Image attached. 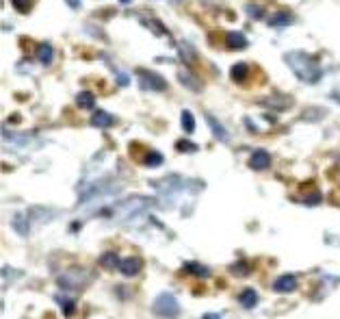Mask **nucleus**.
<instances>
[{
  "instance_id": "nucleus-24",
  "label": "nucleus",
  "mask_w": 340,
  "mask_h": 319,
  "mask_svg": "<svg viewBox=\"0 0 340 319\" xmlns=\"http://www.w3.org/2000/svg\"><path fill=\"white\" fill-rule=\"evenodd\" d=\"M182 128H184V132H193L195 130V119H193V115H191L189 111H182Z\"/></svg>"
},
{
  "instance_id": "nucleus-20",
  "label": "nucleus",
  "mask_w": 340,
  "mask_h": 319,
  "mask_svg": "<svg viewBox=\"0 0 340 319\" xmlns=\"http://www.w3.org/2000/svg\"><path fill=\"white\" fill-rule=\"evenodd\" d=\"M269 24L271 26H286V24H293V15L288 11H279V13L269 17Z\"/></svg>"
},
{
  "instance_id": "nucleus-1",
  "label": "nucleus",
  "mask_w": 340,
  "mask_h": 319,
  "mask_svg": "<svg viewBox=\"0 0 340 319\" xmlns=\"http://www.w3.org/2000/svg\"><path fill=\"white\" fill-rule=\"evenodd\" d=\"M284 61L290 65V70H293L303 83H310V85H312V83L321 81V68H319V63L314 61V59L310 57V55H306V52H301V50L286 52Z\"/></svg>"
},
{
  "instance_id": "nucleus-8",
  "label": "nucleus",
  "mask_w": 340,
  "mask_h": 319,
  "mask_svg": "<svg viewBox=\"0 0 340 319\" xmlns=\"http://www.w3.org/2000/svg\"><path fill=\"white\" fill-rule=\"evenodd\" d=\"M295 289H297V278L293 274H284L273 282V291H277V293H290V291H295Z\"/></svg>"
},
{
  "instance_id": "nucleus-14",
  "label": "nucleus",
  "mask_w": 340,
  "mask_h": 319,
  "mask_svg": "<svg viewBox=\"0 0 340 319\" xmlns=\"http://www.w3.org/2000/svg\"><path fill=\"white\" fill-rule=\"evenodd\" d=\"M178 81H180L182 85H187L189 89H193V92H202V83L198 81V78L191 76V72H187V70L178 72Z\"/></svg>"
},
{
  "instance_id": "nucleus-15",
  "label": "nucleus",
  "mask_w": 340,
  "mask_h": 319,
  "mask_svg": "<svg viewBox=\"0 0 340 319\" xmlns=\"http://www.w3.org/2000/svg\"><path fill=\"white\" fill-rule=\"evenodd\" d=\"M206 119H208V126H210V130L214 132V137H217L219 141H228V139H230V137H228V130H225L223 126L219 124L212 115H206Z\"/></svg>"
},
{
  "instance_id": "nucleus-19",
  "label": "nucleus",
  "mask_w": 340,
  "mask_h": 319,
  "mask_svg": "<svg viewBox=\"0 0 340 319\" xmlns=\"http://www.w3.org/2000/svg\"><path fill=\"white\" fill-rule=\"evenodd\" d=\"M119 263H122V261L117 258L115 252H106V254L100 256V265H102L104 269H109V272H111V269H115V267H119Z\"/></svg>"
},
{
  "instance_id": "nucleus-23",
  "label": "nucleus",
  "mask_w": 340,
  "mask_h": 319,
  "mask_svg": "<svg viewBox=\"0 0 340 319\" xmlns=\"http://www.w3.org/2000/svg\"><path fill=\"white\" fill-rule=\"evenodd\" d=\"M163 154L160 152H147V156H143V163L150 165V167H158L160 163H163Z\"/></svg>"
},
{
  "instance_id": "nucleus-25",
  "label": "nucleus",
  "mask_w": 340,
  "mask_h": 319,
  "mask_svg": "<svg viewBox=\"0 0 340 319\" xmlns=\"http://www.w3.org/2000/svg\"><path fill=\"white\" fill-rule=\"evenodd\" d=\"M11 4H13L15 11H20V13H28V11L33 9V0H11Z\"/></svg>"
},
{
  "instance_id": "nucleus-2",
  "label": "nucleus",
  "mask_w": 340,
  "mask_h": 319,
  "mask_svg": "<svg viewBox=\"0 0 340 319\" xmlns=\"http://www.w3.org/2000/svg\"><path fill=\"white\" fill-rule=\"evenodd\" d=\"M154 200L152 198H141V196H130L126 202L117 204V207H113L109 211V215H113L117 221H133L135 217H139L143 213V207H152Z\"/></svg>"
},
{
  "instance_id": "nucleus-3",
  "label": "nucleus",
  "mask_w": 340,
  "mask_h": 319,
  "mask_svg": "<svg viewBox=\"0 0 340 319\" xmlns=\"http://www.w3.org/2000/svg\"><path fill=\"white\" fill-rule=\"evenodd\" d=\"M152 311L163 319H178L180 315V304L171 293H158L156 300L152 304Z\"/></svg>"
},
{
  "instance_id": "nucleus-28",
  "label": "nucleus",
  "mask_w": 340,
  "mask_h": 319,
  "mask_svg": "<svg viewBox=\"0 0 340 319\" xmlns=\"http://www.w3.org/2000/svg\"><path fill=\"white\" fill-rule=\"evenodd\" d=\"M204 319H223V317L219 315V313H206V315H204Z\"/></svg>"
},
{
  "instance_id": "nucleus-5",
  "label": "nucleus",
  "mask_w": 340,
  "mask_h": 319,
  "mask_svg": "<svg viewBox=\"0 0 340 319\" xmlns=\"http://www.w3.org/2000/svg\"><path fill=\"white\" fill-rule=\"evenodd\" d=\"M136 78H139V85L143 89H150V92H165L167 89L165 78L152 70H136Z\"/></svg>"
},
{
  "instance_id": "nucleus-6",
  "label": "nucleus",
  "mask_w": 340,
  "mask_h": 319,
  "mask_svg": "<svg viewBox=\"0 0 340 319\" xmlns=\"http://www.w3.org/2000/svg\"><path fill=\"white\" fill-rule=\"evenodd\" d=\"M141 269H143V261L139 256H128L119 263V272L126 276V278H133V276H136Z\"/></svg>"
},
{
  "instance_id": "nucleus-22",
  "label": "nucleus",
  "mask_w": 340,
  "mask_h": 319,
  "mask_svg": "<svg viewBox=\"0 0 340 319\" xmlns=\"http://www.w3.org/2000/svg\"><path fill=\"white\" fill-rule=\"evenodd\" d=\"M141 22L145 24L147 28H152V31L156 33V35H167V28H165L160 22L154 20V17H150V15H141Z\"/></svg>"
},
{
  "instance_id": "nucleus-12",
  "label": "nucleus",
  "mask_w": 340,
  "mask_h": 319,
  "mask_svg": "<svg viewBox=\"0 0 340 319\" xmlns=\"http://www.w3.org/2000/svg\"><path fill=\"white\" fill-rule=\"evenodd\" d=\"M184 272L191 274V276H198V278H208V276H210V269L204 267V265H200V263H193V261L184 263Z\"/></svg>"
},
{
  "instance_id": "nucleus-9",
  "label": "nucleus",
  "mask_w": 340,
  "mask_h": 319,
  "mask_svg": "<svg viewBox=\"0 0 340 319\" xmlns=\"http://www.w3.org/2000/svg\"><path fill=\"white\" fill-rule=\"evenodd\" d=\"M11 224H13V230L20 234V237H28V232H31V217L28 215H22V213H15L13 219H11Z\"/></svg>"
},
{
  "instance_id": "nucleus-7",
  "label": "nucleus",
  "mask_w": 340,
  "mask_h": 319,
  "mask_svg": "<svg viewBox=\"0 0 340 319\" xmlns=\"http://www.w3.org/2000/svg\"><path fill=\"white\" fill-rule=\"evenodd\" d=\"M269 165H271V156H269V152H265V150H256V152L249 156V167L256 172L267 170Z\"/></svg>"
},
{
  "instance_id": "nucleus-13",
  "label": "nucleus",
  "mask_w": 340,
  "mask_h": 319,
  "mask_svg": "<svg viewBox=\"0 0 340 319\" xmlns=\"http://www.w3.org/2000/svg\"><path fill=\"white\" fill-rule=\"evenodd\" d=\"M225 44H228V48H232V50H241V48L247 46V39L243 33H228L225 35Z\"/></svg>"
},
{
  "instance_id": "nucleus-29",
  "label": "nucleus",
  "mask_w": 340,
  "mask_h": 319,
  "mask_svg": "<svg viewBox=\"0 0 340 319\" xmlns=\"http://www.w3.org/2000/svg\"><path fill=\"white\" fill-rule=\"evenodd\" d=\"M119 2H124V4H128V2H133V0H119Z\"/></svg>"
},
{
  "instance_id": "nucleus-21",
  "label": "nucleus",
  "mask_w": 340,
  "mask_h": 319,
  "mask_svg": "<svg viewBox=\"0 0 340 319\" xmlns=\"http://www.w3.org/2000/svg\"><path fill=\"white\" fill-rule=\"evenodd\" d=\"M93 102H95V96L91 92H80L76 96V105H78L80 109H91Z\"/></svg>"
},
{
  "instance_id": "nucleus-11",
  "label": "nucleus",
  "mask_w": 340,
  "mask_h": 319,
  "mask_svg": "<svg viewBox=\"0 0 340 319\" xmlns=\"http://www.w3.org/2000/svg\"><path fill=\"white\" fill-rule=\"evenodd\" d=\"M113 122H115V117L106 111H95L91 115V126H95V128H106V126H111Z\"/></svg>"
},
{
  "instance_id": "nucleus-27",
  "label": "nucleus",
  "mask_w": 340,
  "mask_h": 319,
  "mask_svg": "<svg viewBox=\"0 0 340 319\" xmlns=\"http://www.w3.org/2000/svg\"><path fill=\"white\" fill-rule=\"evenodd\" d=\"M247 13H252L256 20H262L265 17V13H262V9H258L256 4H247Z\"/></svg>"
},
{
  "instance_id": "nucleus-4",
  "label": "nucleus",
  "mask_w": 340,
  "mask_h": 319,
  "mask_svg": "<svg viewBox=\"0 0 340 319\" xmlns=\"http://www.w3.org/2000/svg\"><path fill=\"white\" fill-rule=\"evenodd\" d=\"M87 282H89V274L85 269H69V272H65L57 278V285L61 289H68V291H78Z\"/></svg>"
},
{
  "instance_id": "nucleus-26",
  "label": "nucleus",
  "mask_w": 340,
  "mask_h": 319,
  "mask_svg": "<svg viewBox=\"0 0 340 319\" xmlns=\"http://www.w3.org/2000/svg\"><path fill=\"white\" fill-rule=\"evenodd\" d=\"M176 148L178 150H184V152H195V150H198V146H193V143H189V141H178Z\"/></svg>"
},
{
  "instance_id": "nucleus-10",
  "label": "nucleus",
  "mask_w": 340,
  "mask_h": 319,
  "mask_svg": "<svg viewBox=\"0 0 340 319\" xmlns=\"http://www.w3.org/2000/svg\"><path fill=\"white\" fill-rule=\"evenodd\" d=\"M238 302H241L243 309H254V306L258 304V293H256L254 289H243V291L238 293Z\"/></svg>"
},
{
  "instance_id": "nucleus-16",
  "label": "nucleus",
  "mask_w": 340,
  "mask_h": 319,
  "mask_svg": "<svg viewBox=\"0 0 340 319\" xmlns=\"http://www.w3.org/2000/svg\"><path fill=\"white\" fill-rule=\"evenodd\" d=\"M55 302H57V304H61V309H63V315H65V317H71V315H74V311H76V302H74V298L55 296Z\"/></svg>"
},
{
  "instance_id": "nucleus-18",
  "label": "nucleus",
  "mask_w": 340,
  "mask_h": 319,
  "mask_svg": "<svg viewBox=\"0 0 340 319\" xmlns=\"http://www.w3.org/2000/svg\"><path fill=\"white\" fill-rule=\"evenodd\" d=\"M52 57H55V50H52V46L50 44H39L37 48V59L44 65H50L52 63Z\"/></svg>"
},
{
  "instance_id": "nucleus-17",
  "label": "nucleus",
  "mask_w": 340,
  "mask_h": 319,
  "mask_svg": "<svg viewBox=\"0 0 340 319\" xmlns=\"http://www.w3.org/2000/svg\"><path fill=\"white\" fill-rule=\"evenodd\" d=\"M230 74H232V78H234L236 83H245L247 76H249V65L247 63H236L234 68L230 70Z\"/></svg>"
}]
</instances>
